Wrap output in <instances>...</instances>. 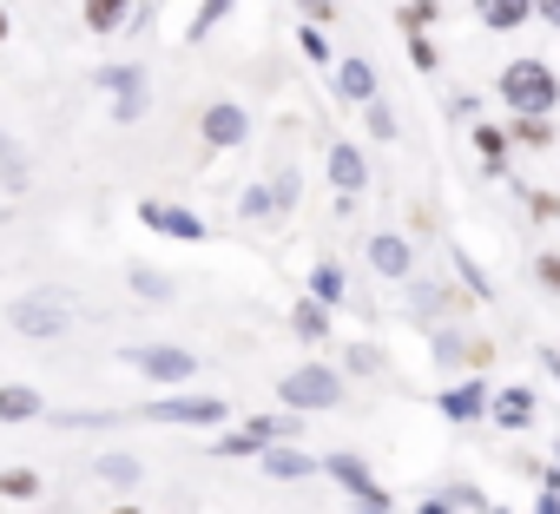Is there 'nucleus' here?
Wrapping results in <instances>:
<instances>
[{"label": "nucleus", "mask_w": 560, "mask_h": 514, "mask_svg": "<svg viewBox=\"0 0 560 514\" xmlns=\"http://www.w3.org/2000/svg\"><path fill=\"white\" fill-rule=\"evenodd\" d=\"M277 402L298 409V416H330V409H343V402H350V376H343L337 363H324V357L291 363L284 376H277Z\"/></svg>", "instance_id": "1"}, {"label": "nucleus", "mask_w": 560, "mask_h": 514, "mask_svg": "<svg viewBox=\"0 0 560 514\" xmlns=\"http://www.w3.org/2000/svg\"><path fill=\"white\" fill-rule=\"evenodd\" d=\"M494 100H501L508 113H553V106H560V73H553L547 60L521 54V60H508V67L494 73Z\"/></svg>", "instance_id": "2"}, {"label": "nucleus", "mask_w": 560, "mask_h": 514, "mask_svg": "<svg viewBox=\"0 0 560 514\" xmlns=\"http://www.w3.org/2000/svg\"><path fill=\"white\" fill-rule=\"evenodd\" d=\"M317 475H330V481L357 501V514H396V494L370 475V462H363L357 448H330V455H317Z\"/></svg>", "instance_id": "3"}, {"label": "nucleus", "mask_w": 560, "mask_h": 514, "mask_svg": "<svg viewBox=\"0 0 560 514\" xmlns=\"http://www.w3.org/2000/svg\"><path fill=\"white\" fill-rule=\"evenodd\" d=\"M132 416H139V422H165V429H224V422H231V402L185 389V396H159V402H145V409H132Z\"/></svg>", "instance_id": "4"}, {"label": "nucleus", "mask_w": 560, "mask_h": 514, "mask_svg": "<svg viewBox=\"0 0 560 514\" xmlns=\"http://www.w3.org/2000/svg\"><path fill=\"white\" fill-rule=\"evenodd\" d=\"M0 317H8V330H21V337H67L73 330V311L60 304V291H27V297H14L8 311H0Z\"/></svg>", "instance_id": "5"}, {"label": "nucleus", "mask_w": 560, "mask_h": 514, "mask_svg": "<svg viewBox=\"0 0 560 514\" xmlns=\"http://www.w3.org/2000/svg\"><path fill=\"white\" fill-rule=\"evenodd\" d=\"M145 383H159V389H178V383H191L198 376V350H178V343H132V350H119Z\"/></svg>", "instance_id": "6"}, {"label": "nucleus", "mask_w": 560, "mask_h": 514, "mask_svg": "<svg viewBox=\"0 0 560 514\" xmlns=\"http://www.w3.org/2000/svg\"><path fill=\"white\" fill-rule=\"evenodd\" d=\"M488 402H494V383H488V370H468L462 383H442V389H435V416H442V422H455V429H475V422H488Z\"/></svg>", "instance_id": "7"}, {"label": "nucleus", "mask_w": 560, "mask_h": 514, "mask_svg": "<svg viewBox=\"0 0 560 514\" xmlns=\"http://www.w3.org/2000/svg\"><path fill=\"white\" fill-rule=\"evenodd\" d=\"M139 224L152 237H172V244H205L211 237V224L191 205H172V198H139Z\"/></svg>", "instance_id": "8"}, {"label": "nucleus", "mask_w": 560, "mask_h": 514, "mask_svg": "<svg viewBox=\"0 0 560 514\" xmlns=\"http://www.w3.org/2000/svg\"><path fill=\"white\" fill-rule=\"evenodd\" d=\"M429 363H435V370H488V363H494V343H488V337H468V330H455V324H435V330H429Z\"/></svg>", "instance_id": "9"}, {"label": "nucleus", "mask_w": 560, "mask_h": 514, "mask_svg": "<svg viewBox=\"0 0 560 514\" xmlns=\"http://www.w3.org/2000/svg\"><path fill=\"white\" fill-rule=\"evenodd\" d=\"M198 139H205L211 152H237V145H250V113H244L237 100H211V106L198 113Z\"/></svg>", "instance_id": "10"}, {"label": "nucleus", "mask_w": 560, "mask_h": 514, "mask_svg": "<svg viewBox=\"0 0 560 514\" xmlns=\"http://www.w3.org/2000/svg\"><path fill=\"white\" fill-rule=\"evenodd\" d=\"M324 178H330L337 198L370 191V159H363V145H357V139H330V145H324Z\"/></svg>", "instance_id": "11"}, {"label": "nucleus", "mask_w": 560, "mask_h": 514, "mask_svg": "<svg viewBox=\"0 0 560 514\" xmlns=\"http://www.w3.org/2000/svg\"><path fill=\"white\" fill-rule=\"evenodd\" d=\"M488 422L508 429V435H527V429L540 422V396H534V383H501L494 402H488Z\"/></svg>", "instance_id": "12"}, {"label": "nucleus", "mask_w": 560, "mask_h": 514, "mask_svg": "<svg viewBox=\"0 0 560 514\" xmlns=\"http://www.w3.org/2000/svg\"><path fill=\"white\" fill-rule=\"evenodd\" d=\"M363 257H370V271H376V278H389V284L416 278V244H409L402 231H376V237L363 244Z\"/></svg>", "instance_id": "13"}, {"label": "nucleus", "mask_w": 560, "mask_h": 514, "mask_svg": "<svg viewBox=\"0 0 560 514\" xmlns=\"http://www.w3.org/2000/svg\"><path fill=\"white\" fill-rule=\"evenodd\" d=\"M330 93H337L343 106H370V100L383 93V73H376V60H363V54L337 60V67H330Z\"/></svg>", "instance_id": "14"}, {"label": "nucleus", "mask_w": 560, "mask_h": 514, "mask_svg": "<svg viewBox=\"0 0 560 514\" xmlns=\"http://www.w3.org/2000/svg\"><path fill=\"white\" fill-rule=\"evenodd\" d=\"M257 468H264L270 481H311V475H317V455H311L304 442H270V448L257 455Z\"/></svg>", "instance_id": "15"}, {"label": "nucleus", "mask_w": 560, "mask_h": 514, "mask_svg": "<svg viewBox=\"0 0 560 514\" xmlns=\"http://www.w3.org/2000/svg\"><path fill=\"white\" fill-rule=\"evenodd\" d=\"M402 291H409V311H416V317H429V311H435V317H462V311L475 304V297H462V291H448V284H429V278H402Z\"/></svg>", "instance_id": "16"}, {"label": "nucleus", "mask_w": 560, "mask_h": 514, "mask_svg": "<svg viewBox=\"0 0 560 514\" xmlns=\"http://www.w3.org/2000/svg\"><path fill=\"white\" fill-rule=\"evenodd\" d=\"M132 8H139V0H80V27L93 40H113V34L132 27Z\"/></svg>", "instance_id": "17"}, {"label": "nucleus", "mask_w": 560, "mask_h": 514, "mask_svg": "<svg viewBox=\"0 0 560 514\" xmlns=\"http://www.w3.org/2000/svg\"><path fill=\"white\" fill-rule=\"evenodd\" d=\"M468 145H475V159H481V172H488V178H501V172H508V152H514L508 126H494V119H475V126H468Z\"/></svg>", "instance_id": "18"}, {"label": "nucleus", "mask_w": 560, "mask_h": 514, "mask_svg": "<svg viewBox=\"0 0 560 514\" xmlns=\"http://www.w3.org/2000/svg\"><path fill=\"white\" fill-rule=\"evenodd\" d=\"M291 337H298L304 350H324V343H330V304H317V297L304 291V297L291 304Z\"/></svg>", "instance_id": "19"}, {"label": "nucleus", "mask_w": 560, "mask_h": 514, "mask_svg": "<svg viewBox=\"0 0 560 514\" xmlns=\"http://www.w3.org/2000/svg\"><path fill=\"white\" fill-rule=\"evenodd\" d=\"M475 21L481 34H521L534 21V0H475Z\"/></svg>", "instance_id": "20"}, {"label": "nucleus", "mask_w": 560, "mask_h": 514, "mask_svg": "<svg viewBox=\"0 0 560 514\" xmlns=\"http://www.w3.org/2000/svg\"><path fill=\"white\" fill-rule=\"evenodd\" d=\"M508 139L521 152H547L560 132H553V113H508Z\"/></svg>", "instance_id": "21"}, {"label": "nucleus", "mask_w": 560, "mask_h": 514, "mask_svg": "<svg viewBox=\"0 0 560 514\" xmlns=\"http://www.w3.org/2000/svg\"><path fill=\"white\" fill-rule=\"evenodd\" d=\"M205 455H211V462H257V455H264V442H257V435L237 422V429H211Z\"/></svg>", "instance_id": "22"}, {"label": "nucleus", "mask_w": 560, "mask_h": 514, "mask_svg": "<svg viewBox=\"0 0 560 514\" xmlns=\"http://www.w3.org/2000/svg\"><path fill=\"white\" fill-rule=\"evenodd\" d=\"M47 416V396L34 383H0V422H40Z\"/></svg>", "instance_id": "23"}, {"label": "nucleus", "mask_w": 560, "mask_h": 514, "mask_svg": "<svg viewBox=\"0 0 560 514\" xmlns=\"http://www.w3.org/2000/svg\"><path fill=\"white\" fill-rule=\"evenodd\" d=\"M244 429L270 448V442H298L304 435V416L298 409H264V416H244Z\"/></svg>", "instance_id": "24"}, {"label": "nucleus", "mask_w": 560, "mask_h": 514, "mask_svg": "<svg viewBox=\"0 0 560 514\" xmlns=\"http://www.w3.org/2000/svg\"><path fill=\"white\" fill-rule=\"evenodd\" d=\"M311 297H317V304H330V311L350 297V278H343L337 257H317V265H311Z\"/></svg>", "instance_id": "25"}, {"label": "nucleus", "mask_w": 560, "mask_h": 514, "mask_svg": "<svg viewBox=\"0 0 560 514\" xmlns=\"http://www.w3.org/2000/svg\"><path fill=\"white\" fill-rule=\"evenodd\" d=\"M126 284H132V297H139V304H172V297H178V284H172L159 265H132V271H126Z\"/></svg>", "instance_id": "26"}, {"label": "nucleus", "mask_w": 560, "mask_h": 514, "mask_svg": "<svg viewBox=\"0 0 560 514\" xmlns=\"http://www.w3.org/2000/svg\"><path fill=\"white\" fill-rule=\"evenodd\" d=\"M93 86L113 100V93H132V86H145V67L139 60H119V67H93Z\"/></svg>", "instance_id": "27"}, {"label": "nucleus", "mask_w": 560, "mask_h": 514, "mask_svg": "<svg viewBox=\"0 0 560 514\" xmlns=\"http://www.w3.org/2000/svg\"><path fill=\"white\" fill-rule=\"evenodd\" d=\"M40 494H47L40 468H0V501H40Z\"/></svg>", "instance_id": "28"}, {"label": "nucleus", "mask_w": 560, "mask_h": 514, "mask_svg": "<svg viewBox=\"0 0 560 514\" xmlns=\"http://www.w3.org/2000/svg\"><path fill=\"white\" fill-rule=\"evenodd\" d=\"M298 54H304L311 67H324V73L337 67V47H330V34H324L317 21H304V27H298Z\"/></svg>", "instance_id": "29"}, {"label": "nucleus", "mask_w": 560, "mask_h": 514, "mask_svg": "<svg viewBox=\"0 0 560 514\" xmlns=\"http://www.w3.org/2000/svg\"><path fill=\"white\" fill-rule=\"evenodd\" d=\"M93 475H100V481H113V488H139V475H145V468H139L132 455H119V448H106V455L93 462Z\"/></svg>", "instance_id": "30"}, {"label": "nucleus", "mask_w": 560, "mask_h": 514, "mask_svg": "<svg viewBox=\"0 0 560 514\" xmlns=\"http://www.w3.org/2000/svg\"><path fill=\"white\" fill-rule=\"evenodd\" d=\"M442 21V0H402L396 8V34H429Z\"/></svg>", "instance_id": "31"}, {"label": "nucleus", "mask_w": 560, "mask_h": 514, "mask_svg": "<svg viewBox=\"0 0 560 514\" xmlns=\"http://www.w3.org/2000/svg\"><path fill=\"white\" fill-rule=\"evenodd\" d=\"M231 8H237V0H198V14L185 21V47H198V40H211V27H218V21H224Z\"/></svg>", "instance_id": "32"}, {"label": "nucleus", "mask_w": 560, "mask_h": 514, "mask_svg": "<svg viewBox=\"0 0 560 514\" xmlns=\"http://www.w3.org/2000/svg\"><path fill=\"white\" fill-rule=\"evenodd\" d=\"M448 257H455V271H462V284H468V297H475V304H494V278H488V271L475 265V257H468L462 244H455Z\"/></svg>", "instance_id": "33"}, {"label": "nucleus", "mask_w": 560, "mask_h": 514, "mask_svg": "<svg viewBox=\"0 0 560 514\" xmlns=\"http://www.w3.org/2000/svg\"><path fill=\"white\" fill-rule=\"evenodd\" d=\"M402 54H409V67H416L422 80H435V73H442V47H435L429 34H402Z\"/></svg>", "instance_id": "34"}, {"label": "nucleus", "mask_w": 560, "mask_h": 514, "mask_svg": "<svg viewBox=\"0 0 560 514\" xmlns=\"http://www.w3.org/2000/svg\"><path fill=\"white\" fill-rule=\"evenodd\" d=\"M363 119H370V139H376V145H389V139H396V132H402V126H396V106H389V100H383V93H376V100H370V106H363Z\"/></svg>", "instance_id": "35"}, {"label": "nucleus", "mask_w": 560, "mask_h": 514, "mask_svg": "<svg viewBox=\"0 0 560 514\" xmlns=\"http://www.w3.org/2000/svg\"><path fill=\"white\" fill-rule=\"evenodd\" d=\"M237 211H244L250 224H264V218L277 224V205H270V185H244V198H237Z\"/></svg>", "instance_id": "36"}, {"label": "nucleus", "mask_w": 560, "mask_h": 514, "mask_svg": "<svg viewBox=\"0 0 560 514\" xmlns=\"http://www.w3.org/2000/svg\"><path fill=\"white\" fill-rule=\"evenodd\" d=\"M0 178H8L14 191H27V159L14 152V139H8V132H0Z\"/></svg>", "instance_id": "37"}, {"label": "nucleus", "mask_w": 560, "mask_h": 514, "mask_svg": "<svg viewBox=\"0 0 560 514\" xmlns=\"http://www.w3.org/2000/svg\"><path fill=\"white\" fill-rule=\"evenodd\" d=\"M442 494H448V501H455V507H468V514H481V507H488V501H494V494H488V488H481V481H448V488H442Z\"/></svg>", "instance_id": "38"}, {"label": "nucleus", "mask_w": 560, "mask_h": 514, "mask_svg": "<svg viewBox=\"0 0 560 514\" xmlns=\"http://www.w3.org/2000/svg\"><path fill=\"white\" fill-rule=\"evenodd\" d=\"M270 205H277V218L298 205V165H277V191H270Z\"/></svg>", "instance_id": "39"}, {"label": "nucleus", "mask_w": 560, "mask_h": 514, "mask_svg": "<svg viewBox=\"0 0 560 514\" xmlns=\"http://www.w3.org/2000/svg\"><path fill=\"white\" fill-rule=\"evenodd\" d=\"M343 370H357V376H376V370H383V350H376V343H350Z\"/></svg>", "instance_id": "40"}, {"label": "nucleus", "mask_w": 560, "mask_h": 514, "mask_svg": "<svg viewBox=\"0 0 560 514\" xmlns=\"http://www.w3.org/2000/svg\"><path fill=\"white\" fill-rule=\"evenodd\" d=\"M521 198H527L534 224H553V218H560V191H527V185H521Z\"/></svg>", "instance_id": "41"}, {"label": "nucleus", "mask_w": 560, "mask_h": 514, "mask_svg": "<svg viewBox=\"0 0 560 514\" xmlns=\"http://www.w3.org/2000/svg\"><path fill=\"white\" fill-rule=\"evenodd\" d=\"M139 113H145V86H132V93H113V119H119V126H132Z\"/></svg>", "instance_id": "42"}, {"label": "nucleus", "mask_w": 560, "mask_h": 514, "mask_svg": "<svg viewBox=\"0 0 560 514\" xmlns=\"http://www.w3.org/2000/svg\"><path fill=\"white\" fill-rule=\"evenodd\" d=\"M534 278L560 297V250H540V257H534Z\"/></svg>", "instance_id": "43"}, {"label": "nucleus", "mask_w": 560, "mask_h": 514, "mask_svg": "<svg viewBox=\"0 0 560 514\" xmlns=\"http://www.w3.org/2000/svg\"><path fill=\"white\" fill-rule=\"evenodd\" d=\"M291 8H298L304 21H317V27H330V21H337V0H291Z\"/></svg>", "instance_id": "44"}, {"label": "nucleus", "mask_w": 560, "mask_h": 514, "mask_svg": "<svg viewBox=\"0 0 560 514\" xmlns=\"http://www.w3.org/2000/svg\"><path fill=\"white\" fill-rule=\"evenodd\" d=\"M416 514H462V507H455L448 494H422V501H416Z\"/></svg>", "instance_id": "45"}, {"label": "nucleus", "mask_w": 560, "mask_h": 514, "mask_svg": "<svg viewBox=\"0 0 560 514\" xmlns=\"http://www.w3.org/2000/svg\"><path fill=\"white\" fill-rule=\"evenodd\" d=\"M534 21H547V27L560 34V0H534Z\"/></svg>", "instance_id": "46"}, {"label": "nucleus", "mask_w": 560, "mask_h": 514, "mask_svg": "<svg viewBox=\"0 0 560 514\" xmlns=\"http://www.w3.org/2000/svg\"><path fill=\"white\" fill-rule=\"evenodd\" d=\"M534 514H560V481H553V488H540V501H534Z\"/></svg>", "instance_id": "47"}, {"label": "nucleus", "mask_w": 560, "mask_h": 514, "mask_svg": "<svg viewBox=\"0 0 560 514\" xmlns=\"http://www.w3.org/2000/svg\"><path fill=\"white\" fill-rule=\"evenodd\" d=\"M8 34H14V14H8V0H0V47H8Z\"/></svg>", "instance_id": "48"}, {"label": "nucleus", "mask_w": 560, "mask_h": 514, "mask_svg": "<svg viewBox=\"0 0 560 514\" xmlns=\"http://www.w3.org/2000/svg\"><path fill=\"white\" fill-rule=\"evenodd\" d=\"M481 514H508V507H501V501H488V507H481Z\"/></svg>", "instance_id": "49"}, {"label": "nucleus", "mask_w": 560, "mask_h": 514, "mask_svg": "<svg viewBox=\"0 0 560 514\" xmlns=\"http://www.w3.org/2000/svg\"><path fill=\"white\" fill-rule=\"evenodd\" d=\"M106 514H145V507H106Z\"/></svg>", "instance_id": "50"}, {"label": "nucleus", "mask_w": 560, "mask_h": 514, "mask_svg": "<svg viewBox=\"0 0 560 514\" xmlns=\"http://www.w3.org/2000/svg\"><path fill=\"white\" fill-rule=\"evenodd\" d=\"M553 455H560V448H553Z\"/></svg>", "instance_id": "51"}]
</instances>
